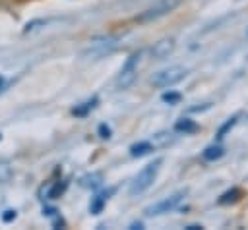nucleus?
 I'll return each mask as SVG.
<instances>
[{"label":"nucleus","instance_id":"6ab92c4d","mask_svg":"<svg viewBox=\"0 0 248 230\" xmlns=\"http://www.w3.org/2000/svg\"><path fill=\"white\" fill-rule=\"evenodd\" d=\"M4 222H10V220H14L16 218V211H12V209H8V211H4Z\"/></svg>","mask_w":248,"mask_h":230},{"label":"nucleus","instance_id":"39448f33","mask_svg":"<svg viewBox=\"0 0 248 230\" xmlns=\"http://www.w3.org/2000/svg\"><path fill=\"white\" fill-rule=\"evenodd\" d=\"M140 58H141V50H136V52H132V54L126 58V62L122 64L120 73H118V77H116V87H118V89H128V87L136 81Z\"/></svg>","mask_w":248,"mask_h":230},{"label":"nucleus","instance_id":"7ed1b4c3","mask_svg":"<svg viewBox=\"0 0 248 230\" xmlns=\"http://www.w3.org/2000/svg\"><path fill=\"white\" fill-rule=\"evenodd\" d=\"M186 75H188V70H186L184 66H169V68H163V70L155 72V73L149 77V83H151L153 87L165 89V87H172L174 83L182 81Z\"/></svg>","mask_w":248,"mask_h":230},{"label":"nucleus","instance_id":"6e6552de","mask_svg":"<svg viewBox=\"0 0 248 230\" xmlns=\"http://www.w3.org/2000/svg\"><path fill=\"white\" fill-rule=\"evenodd\" d=\"M112 193V189L110 191H101V193H97L95 197H91V203H89V213L91 215H99L103 209H105V205H107V201H108V195Z\"/></svg>","mask_w":248,"mask_h":230},{"label":"nucleus","instance_id":"2eb2a0df","mask_svg":"<svg viewBox=\"0 0 248 230\" xmlns=\"http://www.w3.org/2000/svg\"><path fill=\"white\" fill-rule=\"evenodd\" d=\"M236 122H238V114H232L231 118H227V120L221 124V128L217 129L215 139H217V141H221V139H223V137H225V135H227V133H229V131H231V129L236 126Z\"/></svg>","mask_w":248,"mask_h":230},{"label":"nucleus","instance_id":"f3484780","mask_svg":"<svg viewBox=\"0 0 248 230\" xmlns=\"http://www.w3.org/2000/svg\"><path fill=\"white\" fill-rule=\"evenodd\" d=\"M99 184H101V176H99V174L87 176V178H83V182H81V186H85V187H97Z\"/></svg>","mask_w":248,"mask_h":230},{"label":"nucleus","instance_id":"9d476101","mask_svg":"<svg viewBox=\"0 0 248 230\" xmlns=\"http://www.w3.org/2000/svg\"><path fill=\"white\" fill-rule=\"evenodd\" d=\"M240 197H242V189L240 187H231V189H227L225 193L219 195L217 205H231V203L240 201Z\"/></svg>","mask_w":248,"mask_h":230},{"label":"nucleus","instance_id":"423d86ee","mask_svg":"<svg viewBox=\"0 0 248 230\" xmlns=\"http://www.w3.org/2000/svg\"><path fill=\"white\" fill-rule=\"evenodd\" d=\"M184 195H186V189H180V191H176V193H172V195H167V197H163L161 201H157V203L149 205V207L145 209V215H149V216L165 215V213H169V211L176 209V207H178V203L184 199Z\"/></svg>","mask_w":248,"mask_h":230},{"label":"nucleus","instance_id":"0eeeda50","mask_svg":"<svg viewBox=\"0 0 248 230\" xmlns=\"http://www.w3.org/2000/svg\"><path fill=\"white\" fill-rule=\"evenodd\" d=\"M174 46H176L174 37H163V39H159V41L151 46V58H153V60H165L169 54H172Z\"/></svg>","mask_w":248,"mask_h":230},{"label":"nucleus","instance_id":"20e7f679","mask_svg":"<svg viewBox=\"0 0 248 230\" xmlns=\"http://www.w3.org/2000/svg\"><path fill=\"white\" fill-rule=\"evenodd\" d=\"M118 41H120V35H103V37H97V39L89 41L87 48L83 50V56L85 58H101V56L112 52L118 46Z\"/></svg>","mask_w":248,"mask_h":230},{"label":"nucleus","instance_id":"f8f14e48","mask_svg":"<svg viewBox=\"0 0 248 230\" xmlns=\"http://www.w3.org/2000/svg\"><path fill=\"white\" fill-rule=\"evenodd\" d=\"M97 102H99V99L97 97H93V99H89V101H85V102H81V104H76L74 108H72V114L74 116H87L95 106H97Z\"/></svg>","mask_w":248,"mask_h":230},{"label":"nucleus","instance_id":"aec40b11","mask_svg":"<svg viewBox=\"0 0 248 230\" xmlns=\"http://www.w3.org/2000/svg\"><path fill=\"white\" fill-rule=\"evenodd\" d=\"M207 108H209V102H205L203 106H192L190 112H200V110H207Z\"/></svg>","mask_w":248,"mask_h":230},{"label":"nucleus","instance_id":"412c9836","mask_svg":"<svg viewBox=\"0 0 248 230\" xmlns=\"http://www.w3.org/2000/svg\"><path fill=\"white\" fill-rule=\"evenodd\" d=\"M202 228H203L202 224H188L186 226V230H202Z\"/></svg>","mask_w":248,"mask_h":230},{"label":"nucleus","instance_id":"4be33fe9","mask_svg":"<svg viewBox=\"0 0 248 230\" xmlns=\"http://www.w3.org/2000/svg\"><path fill=\"white\" fill-rule=\"evenodd\" d=\"M130 228H132V230H140V228H143V224H141V222H132Z\"/></svg>","mask_w":248,"mask_h":230},{"label":"nucleus","instance_id":"9b49d317","mask_svg":"<svg viewBox=\"0 0 248 230\" xmlns=\"http://www.w3.org/2000/svg\"><path fill=\"white\" fill-rule=\"evenodd\" d=\"M68 187V182L66 180H58V182H50L48 187H46V199H58Z\"/></svg>","mask_w":248,"mask_h":230},{"label":"nucleus","instance_id":"5701e85b","mask_svg":"<svg viewBox=\"0 0 248 230\" xmlns=\"http://www.w3.org/2000/svg\"><path fill=\"white\" fill-rule=\"evenodd\" d=\"M2 81H4V79H2V75H0V85H2Z\"/></svg>","mask_w":248,"mask_h":230},{"label":"nucleus","instance_id":"4468645a","mask_svg":"<svg viewBox=\"0 0 248 230\" xmlns=\"http://www.w3.org/2000/svg\"><path fill=\"white\" fill-rule=\"evenodd\" d=\"M153 151V143L151 141H138L130 147V155L132 157H145Z\"/></svg>","mask_w":248,"mask_h":230},{"label":"nucleus","instance_id":"dca6fc26","mask_svg":"<svg viewBox=\"0 0 248 230\" xmlns=\"http://www.w3.org/2000/svg\"><path fill=\"white\" fill-rule=\"evenodd\" d=\"M161 99H163V102H167V104H176V102H180L182 95H180L178 91H165V93L161 95Z\"/></svg>","mask_w":248,"mask_h":230},{"label":"nucleus","instance_id":"b1692460","mask_svg":"<svg viewBox=\"0 0 248 230\" xmlns=\"http://www.w3.org/2000/svg\"><path fill=\"white\" fill-rule=\"evenodd\" d=\"M246 35H248V27H246Z\"/></svg>","mask_w":248,"mask_h":230},{"label":"nucleus","instance_id":"1a4fd4ad","mask_svg":"<svg viewBox=\"0 0 248 230\" xmlns=\"http://www.w3.org/2000/svg\"><path fill=\"white\" fill-rule=\"evenodd\" d=\"M198 129H200V126H198L192 118H180V120H176V124H174V131H176V133L188 135V133H194V131H198Z\"/></svg>","mask_w":248,"mask_h":230},{"label":"nucleus","instance_id":"f257e3e1","mask_svg":"<svg viewBox=\"0 0 248 230\" xmlns=\"http://www.w3.org/2000/svg\"><path fill=\"white\" fill-rule=\"evenodd\" d=\"M180 4H182V0H155L151 6H147L143 12H140V14L136 15V21H138V23H151V21H157V19L169 15L170 12H174Z\"/></svg>","mask_w":248,"mask_h":230},{"label":"nucleus","instance_id":"f03ea898","mask_svg":"<svg viewBox=\"0 0 248 230\" xmlns=\"http://www.w3.org/2000/svg\"><path fill=\"white\" fill-rule=\"evenodd\" d=\"M161 164H163L161 158H155L153 162L145 164V166L136 174V178L132 180V184H130V193H132V195L143 193L147 187H151L153 182L157 180V174H159V170H161Z\"/></svg>","mask_w":248,"mask_h":230},{"label":"nucleus","instance_id":"a211bd4d","mask_svg":"<svg viewBox=\"0 0 248 230\" xmlns=\"http://www.w3.org/2000/svg\"><path fill=\"white\" fill-rule=\"evenodd\" d=\"M99 135H101L103 139H108V137H110V128H108L107 124H101V126H99Z\"/></svg>","mask_w":248,"mask_h":230},{"label":"nucleus","instance_id":"ddd939ff","mask_svg":"<svg viewBox=\"0 0 248 230\" xmlns=\"http://www.w3.org/2000/svg\"><path fill=\"white\" fill-rule=\"evenodd\" d=\"M223 155H225V151H223V147H221V145H217V143H213V145L205 147V149H203V153H202L203 160H207V162L219 160V158H221Z\"/></svg>","mask_w":248,"mask_h":230}]
</instances>
